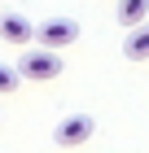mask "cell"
Instances as JSON below:
<instances>
[{"label": "cell", "mask_w": 149, "mask_h": 153, "mask_svg": "<svg viewBox=\"0 0 149 153\" xmlns=\"http://www.w3.org/2000/svg\"><path fill=\"white\" fill-rule=\"evenodd\" d=\"M18 70H22L26 83H53L61 70H66V61H61V48H44V44H26V53L13 61Z\"/></svg>", "instance_id": "6da1fadb"}, {"label": "cell", "mask_w": 149, "mask_h": 153, "mask_svg": "<svg viewBox=\"0 0 149 153\" xmlns=\"http://www.w3.org/2000/svg\"><path fill=\"white\" fill-rule=\"evenodd\" d=\"M92 131H97V118L92 114H66L57 127H53V144H57V149H79V144L92 140Z\"/></svg>", "instance_id": "7a4b0ae2"}, {"label": "cell", "mask_w": 149, "mask_h": 153, "mask_svg": "<svg viewBox=\"0 0 149 153\" xmlns=\"http://www.w3.org/2000/svg\"><path fill=\"white\" fill-rule=\"evenodd\" d=\"M75 39H79V22L75 18H44L35 26V44H44V48H70Z\"/></svg>", "instance_id": "3957f363"}, {"label": "cell", "mask_w": 149, "mask_h": 153, "mask_svg": "<svg viewBox=\"0 0 149 153\" xmlns=\"http://www.w3.org/2000/svg\"><path fill=\"white\" fill-rule=\"evenodd\" d=\"M0 39H4V44H18V48L35 44L31 18H22V13H0Z\"/></svg>", "instance_id": "277c9868"}, {"label": "cell", "mask_w": 149, "mask_h": 153, "mask_svg": "<svg viewBox=\"0 0 149 153\" xmlns=\"http://www.w3.org/2000/svg\"><path fill=\"white\" fill-rule=\"evenodd\" d=\"M123 57H127V61H149V18H145L140 26H127Z\"/></svg>", "instance_id": "5b68a950"}, {"label": "cell", "mask_w": 149, "mask_h": 153, "mask_svg": "<svg viewBox=\"0 0 149 153\" xmlns=\"http://www.w3.org/2000/svg\"><path fill=\"white\" fill-rule=\"evenodd\" d=\"M118 22H123V26H140V22H145V18H149V0H118Z\"/></svg>", "instance_id": "8992f818"}, {"label": "cell", "mask_w": 149, "mask_h": 153, "mask_svg": "<svg viewBox=\"0 0 149 153\" xmlns=\"http://www.w3.org/2000/svg\"><path fill=\"white\" fill-rule=\"evenodd\" d=\"M18 83H22V70H18L13 61H0V96H13Z\"/></svg>", "instance_id": "52a82bcc"}]
</instances>
